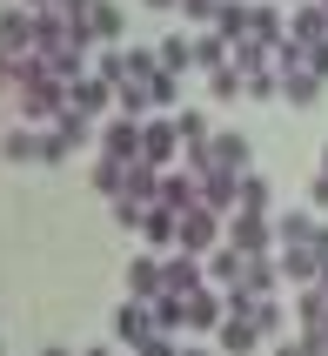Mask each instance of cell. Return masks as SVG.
I'll list each match as a JSON object with an SVG mask.
<instances>
[{
  "label": "cell",
  "instance_id": "28",
  "mask_svg": "<svg viewBox=\"0 0 328 356\" xmlns=\"http://www.w3.org/2000/svg\"><path fill=\"white\" fill-rule=\"evenodd\" d=\"M148 309H155V330H161V337H174V330H188V296H168V289H161V296L148 302Z\"/></svg>",
  "mask_w": 328,
  "mask_h": 356
},
{
  "label": "cell",
  "instance_id": "35",
  "mask_svg": "<svg viewBox=\"0 0 328 356\" xmlns=\"http://www.w3.org/2000/svg\"><path fill=\"white\" fill-rule=\"evenodd\" d=\"M295 316H302V330H309V323H328V296L315 289V282L302 289V296H295Z\"/></svg>",
  "mask_w": 328,
  "mask_h": 356
},
{
  "label": "cell",
  "instance_id": "12",
  "mask_svg": "<svg viewBox=\"0 0 328 356\" xmlns=\"http://www.w3.org/2000/svg\"><path fill=\"white\" fill-rule=\"evenodd\" d=\"M221 316H228V296H221L214 282H201L188 296V330H221Z\"/></svg>",
  "mask_w": 328,
  "mask_h": 356
},
{
  "label": "cell",
  "instance_id": "16",
  "mask_svg": "<svg viewBox=\"0 0 328 356\" xmlns=\"http://www.w3.org/2000/svg\"><path fill=\"white\" fill-rule=\"evenodd\" d=\"M248 34L261 40V47H282V40H288V14H282L275 0H254V20H248Z\"/></svg>",
  "mask_w": 328,
  "mask_h": 356
},
{
  "label": "cell",
  "instance_id": "42",
  "mask_svg": "<svg viewBox=\"0 0 328 356\" xmlns=\"http://www.w3.org/2000/svg\"><path fill=\"white\" fill-rule=\"evenodd\" d=\"M0 95H20V60L0 54Z\"/></svg>",
  "mask_w": 328,
  "mask_h": 356
},
{
  "label": "cell",
  "instance_id": "9",
  "mask_svg": "<svg viewBox=\"0 0 328 356\" xmlns=\"http://www.w3.org/2000/svg\"><path fill=\"white\" fill-rule=\"evenodd\" d=\"M101 155H107V161H141V121L114 115L107 128H101Z\"/></svg>",
  "mask_w": 328,
  "mask_h": 356
},
{
  "label": "cell",
  "instance_id": "27",
  "mask_svg": "<svg viewBox=\"0 0 328 356\" xmlns=\"http://www.w3.org/2000/svg\"><path fill=\"white\" fill-rule=\"evenodd\" d=\"M268 195H275L268 175H254V168H248V175H241V188H234V209H241V216H268Z\"/></svg>",
  "mask_w": 328,
  "mask_h": 356
},
{
  "label": "cell",
  "instance_id": "36",
  "mask_svg": "<svg viewBox=\"0 0 328 356\" xmlns=\"http://www.w3.org/2000/svg\"><path fill=\"white\" fill-rule=\"evenodd\" d=\"M174 128H181V148L208 141V115H194V108H181V115H174Z\"/></svg>",
  "mask_w": 328,
  "mask_h": 356
},
{
  "label": "cell",
  "instance_id": "13",
  "mask_svg": "<svg viewBox=\"0 0 328 356\" xmlns=\"http://www.w3.org/2000/svg\"><path fill=\"white\" fill-rule=\"evenodd\" d=\"M194 202H201V195H194V175H188V168H168V175H161L155 209H168V216H188Z\"/></svg>",
  "mask_w": 328,
  "mask_h": 356
},
{
  "label": "cell",
  "instance_id": "37",
  "mask_svg": "<svg viewBox=\"0 0 328 356\" xmlns=\"http://www.w3.org/2000/svg\"><path fill=\"white\" fill-rule=\"evenodd\" d=\"M148 95H155V108H174V101H181V74H168V67H161V74L148 81Z\"/></svg>",
  "mask_w": 328,
  "mask_h": 356
},
{
  "label": "cell",
  "instance_id": "22",
  "mask_svg": "<svg viewBox=\"0 0 328 356\" xmlns=\"http://www.w3.org/2000/svg\"><path fill=\"white\" fill-rule=\"evenodd\" d=\"M288 40H302V47H309V40H328V7L302 0V7L288 14Z\"/></svg>",
  "mask_w": 328,
  "mask_h": 356
},
{
  "label": "cell",
  "instance_id": "4",
  "mask_svg": "<svg viewBox=\"0 0 328 356\" xmlns=\"http://www.w3.org/2000/svg\"><path fill=\"white\" fill-rule=\"evenodd\" d=\"M221 242H228V249H241V256H268V249H275V216H241V209H234Z\"/></svg>",
  "mask_w": 328,
  "mask_h": 356
},
{
  "label": "cell",
  "instance_id": "45",
  "mask_svg": "<svg viewBox=\"0 0 328 356\" xmlns=\"http://www.w3.org/2000/svg\"><path fill=\"white\" fill-rule=\"evenodd\" d=\"M309 209H328V175H315V181H309Z\"/></svg>",
  "mask_w": 328,
  "mask_h": 356
},
{
  "label": "cell",
  "instance_id": "31",
  "mask_svg": "<svg viewBox=\"0 0 328 356\" xmlns=\"http://www.w3.org/2000/svg\"><path fill=\"white\" fill-rule=\"evenodd\" d=\"M128 168H135V161H107V155H101V161H94V188L114 202L121 188H128Z\"/></svg>",
  "mask_w": 328,
  "mask_h": 356
},
{
  "label": "cell",
  "instance_id": "2",
  "mask_svg": "<svg viewBox=\"0 0 328 356\" xmlns=\"http://www.w3.org/2000/svg\"><path fill=\"white\" fill-rule=\"evenodd\" d=\"M221 236H228V216H214V209H201V202H194L188 216H181V242H174V249L208 262V249H221Z\"/></svg>",
  "mask_w": 328,
  "mask_h": 356
},
{
  "label": "cell",
  "instance_id": "20",
  "mask_svg": "<svg viewBox=\"0 0 328 356\" xmlns=\"http://www.w3.org/2000/svg\"><path fill=\"white\" fill-rule=\"evenodd\" d=\"M275 262H282V276H288V282H302V289H309V282H315V276L328 269V262L315 256V242H302V249H282Z\"/></svg>",
  "mask_w": 328,
  "mask_h": 356
},
{
  "label": "cell",
  "instance_id": "54",
  "mask_svg": "<svg viewBox=\"0 0 328 356\" xmlns=\"http://www.w3.org/2000/svg\"><path fill=\"white\" fill-rule=\"evenodd\" d=\"M315 7H328V0H315Z\"/></svg>",
  "mask_w": 328,
  "mask_h": 356
},
{
  "label": "cell",
  "instance_id": "3",
  "mask_svg": "<svg viewBox=\"0 0 328 356\" xmlns=\"http://www.w3.org/2000/svg\"><path fill=\"white\" fill-rule=\"evenodd\" d=\"M174 155H181V128H174V121H161V115H148V121H141V161L168 175Z\"/></svg>",
  "mask_w": 328,
  "mask_h": 356
},
{
  "label": "cell",
  "instance_id": "14",
  "mask_svg": "<svg viewBox=\"0 0 328 356\" xmlns=\"http://www.w3.org/2000/svg\"><path fill=\"white\" fill-rule=\"evenodd\" d=\"M248 20H254V0H221L208 27H214V34H221V40L234 47V40H248Z\"/></svg>",
  "mask_w": 328,
  "mask_h": 356
},
{
  "label": "cell",
  "instance_id": "55",
  "mask_svg": "<svg viewBox=\"0 0 328 356\" xmlns=\"http://www.w3.org/2000/svg\"><path fill=\"white\" fill-rule=\"evenodd\" d=\"M295 7H302V0H295Z\"/></svg>",
  "mask_w": 328,
  "mask_h": 356
},
{
  "label": "cell",
  "instance_id": "53",
  "mask_svg": "<svg viewBox=\"0 0 328 356\" xmlns=\"http://www.w3.org/2000/svg\"><path fill=\"white\" fill-rule=\"evenodd\" d=\"M181 356H208V350H181Z\"/></svg>",
  "mask_w": 328,
  "mask_h": 356
},
{
  "label": "cell",
  "instance_id": "52",
  "mask_svg": "<svg viewBox=\"0 0 328 356\" xmlns=\"http://www.w3.org/2000/svg\"><path fill=\"white\" fill-rule=\"evenodd\" d=\"M40 356H74V350H40Z\"/></svg>",
  "mask_w": 328,
  "mask_h": 356
},
{
  "label": "cell",
  "instance_id": "39",
  "mask_svg": "<svg viewBox=\"0 0 328 356\" xmlns=\"http://www.w3.org/2000/svg\"><path fill=\"white\" fill-rule=\"evenodd\" d=\"M295 350L302 356H328V323H309V330L295 337Z\"/></svg>",
  "mask_w": 328,
  "mask_h": 356
},
{
  "label": "cell",
  "instance_id": "29",
  "mask_svg": "<svg viewBox=\"0 0 328 356\" xmlns=\"http://www.w3.org/2000/svg\"><path fill=\"white\" fill-rule=\"evenodd\" d=\"M47 128H54V135L67 141V148H80V141H94V121L80 115V108H60V115L47 121Z\"/></svg>",
  "mask_w": 328,
  "mask_h": 356
},
{
  "label": "cell",
  "instance_id": "1",
  "mask_svg": "<svg viewBox=\"0 0 328 356\" xmlns=\"http://www.w3.org/2000/svg\"><path fill=\"white\" fill-rule=\"evenodd\" d=\"M14 108H20L27 128H47V121L67 108V81H60L40 54H27V60H20V95H14Z\"/></svg>",
  "mask_w": 328,
  "mask_h": 356
},
{
  "label": "cell",
  "instance_id": "15",
  "mask_svg": "<svg viewBox=\"0 0 328 356\" xmlns=\"http://www.w3.org/2000/svg\"><path fill=\"white\" fill-rule=\"evenodd\" d=\"M80 27H87V40H101V47H114V40L128 34V14H121L114 0H94V14L80 20Z\"/></svg>",
  "mask_w": 328,
  "mask_h": 356
},
{
  "label": "cell",
  "instance_id": "5",
  "mask_svg": "<svg viewBox=\"0 0 328 356\" xmlns=\"http://www.w3.org/2000/svg\"><path fill=\"white\" fill-rule=\"evenodd\" d=\"M201 282H208V262L201 256H181V249L161 256V289H168V296H194Z\"/></svg>",
  "mask_w": 328,
  "mask_h": 356
},
{
  "label": "cell",
  "instance_id": "25",
  "mask_svg": "<svg viewBox=\"0 0 328 356\" xmlns=\"http://www.w3.org/2000/svg\"><path fill=\"white\" fill-rule=\"evenodd\" d=\"M0 155H7V161H40V128H27V121H14V128L0 135Z\"/></svg>",
  "mask_w": 328,
  "mask_h": 356
},
{
  "label": "cell",
  "instance_id": "34",
  "mask_svg": "<svg viewBox=\"0 0 328 356\" xmlns=\"http://www.w3.org/2000/svg\"><path fill=\"white\" fill-rule=\"evenodd\" d=\"M241 88H248V81H241V67H234V60L221 67V74H208V95H214V101H241Z\"/></svg>",
  "mask_w": 328,
  "mask_h": 356
},
{
  "label": "cell",
  "instance_id": "32",
  "mask_svg": "<svg viewBox=\"0 0 328 356\" xmlns=\"http://www.w3.org/2000/svg\"><path fill=\"white\" fill-rule=\"evenodd\" d=\"M155 54H161V67H168V74H188V67H194V40L168 34V40H161V47H155Z\"/></svg>",
  "mask_w": 328,
  "mask_h": 356
},
{
  "label": "cell",
  "instance_id": "38",
  "mask_svg": "<svg viewBox=\"0 0 328 356\" xmlns=\"http://www.w3.org/2000/svg\"><path fill=\"white\" fill-rule=\"evenodd\" d=\"M241 95H248V101H275V95H282V74H275V67H261V74H248V88H241Z\"/></svg>",
  "mask_w": 328,
  "mask_h": 356
},
{
  "label": "cell",
  "instance_id": "24",
  "mask_svg": "<svg viewBox=\"0 0 328 356\" xmlns=\"http://www.w3.org/2000/svg\"><path fill=\"white\" fill-rule=\"evenodd\" d=\"M282 101H295V108H315V101H322V81H315L309 67H282Z\"/></svg>",
  "mask_w": 328,
  "mask_h": 356
},
{
  "label": "cell",
  "instance_id": "41",
  "mask_svg": "<svg viewBox=\"0 0 328 356\" xmlns=\"http://www.w3.org/2000/svg\"><path fill=\"white\" fill-rule=\"evenodd\" d=\"M67 155H74V148H67L54 128H40V161H67Z\"/></svg>",
  "mask_w": 328,
  "mask_h": 356
},
{
  "label": "cell",
  "instance_id": "7",
  "mask_svg": "<svg viewBox=\"0 0 328 356\" xmlns=\"http://www.w3.org/2000/svg\"><path fill=\"white\" fill-rule=\"evenodd\" d=\"M114 337L128 343V350H141V343H148V337H161V330H155V309L128 296V302H121V309H114Z\"/></svg>",
  "mask_w": 328,
  "mask_h": 356
},
{
  "label": "cell",
  "instance_id": "49",
  "mask_svg": "<svg viewBox=\"0 0 328 356\" xmlns=\"http://www.w3.org/2000/svg\"><path fill=\"white\" fill-rule=\"evenodd\" d=\"M148 7H161V14H168V7H181V0H148Z\"/></svg>",
  "mask_w": 328,
  "mask_h": 356
},
{
  "label": "cell",
  "instance_id": "8",
  "mask_svg": "<svg viewBox=\"0 0 328 356\" xmlns=\"http://www.w3.org/2000/svg\"><path fill=\"white\" fill-rule=\"evenodd\" d=\"M234 188H241V175H228V168L194 175V195H201V209H214V216H234Z\"/></svg>",
  "mask_w": 328,
  "mask_h": 356
},
{
  "label": "cell",
  "instance_id": "43",
  "mask_svg": "<svg viewBox=\"0 0 328 356\" xmlns=\"http://www.w3.org/2000/svg\"><path fill=\"white\" fill-rule=\"evenodd\" d=\"M135 356H181V343H174V337H148Z\"/></svg>",
  "mask_w": 328,
  "mask_h": 356
},
{
  "label": "cell",
  "instance_id": "11",
  "mask_svg": "<svg viewBox=\"0 0 328 356\" xmlns=\"http://www.w3.org/2000/svg\"><path fill=\"white\" fill-rule=\"evenodd\" d=\"M214 343H221V356H254V350H261L268 337H261V330H254L248 316H221V330H214Z\"/></svg>",
  "mask_w": 328,
  "mask_h": 356
},
{
  "label": "cell",
  "instance_id": "50",
  "mask_svg": "<svg viewBox=\"0 0 328 356\" xmlns=\"http://www.w3.org/2000/svg\"><path fill=\"white\" fill-rule=\"evenodd\" d=\"M322 175H328V141H322Z\"/></svg>",
  "mask_w": 328,
  "mask_h": 356
},
{
  "label": "cell",
  "instance_id": "30",
  "mask_svg": "<svg viewBox=\"0 0 328 356\" xmlns=\"http://www.w3.org/2000/svg\"><path fill=\"white\" fill-rule=\"evenodd\" d=\"M234 67H241V81L248 74H261V67H275V47H261V40H234Z\"/></svg>",
  "mask_w": 328,
  "mask_h": 356
},
{
  "label": "cell",
  "instance_id": "51",
  "mask_svg": "<svg viewBox=\"0 0 328 356\" xmlns=\"http://www.w3.org/2000/svg\"><path fill=\"white\" fill-rule=\"evenodd\" d=\"M80 356H114V350H80Z\"/></svg>",
  "mask_w": 328,
  "mask_h": 356
},
{
  "label": "cell",
  "instance_id": "18",
  "mask_svg": "<svg viewBox=\"0 0 328 356\" xmlns=\"http://www.w3.org/2000/svg\"><path fill=\"white\" fill-rule=\"evenodd\" d=\"M241 269H248V256H241V249H228V242H221V249H208V282H214V289H241Z\"/></svg>",
  "mask_w": 328,
  "mask_h": 356
},
{
  "label": "cell",
  "instance_id": "33",
  "mask_svg": "<svg viewBox=\"0 0 328 356\" xmlns=\"http://www.w3.org/2000/svg\"><path fill=\"white\" fill-rule=\"evenodd\" d=\"M94 74L107 81V88H121V81H128V47H101V60H94Z\"/></svg>",
  "mask_w": 328,
  "mask_h": 356
},
{
  "label": "cell",
  "instance_id": "6",
  "mask_svg": "<svg viewBox=\"0 0 328 356\" xmlns=\"http://www.w3.org/2000/svg\"><path fill=\"white\" fill-rule=\"evenodd\" d=\"M0 54H14V60H27L34 54V14H27V7H7V14H0Z\"/></svg>",
  "mask_w": 328,
  "mask_h": 356
},
{
  "label": "cell",
  "instance_id": "47",
  "mask_svg": "<svg viewBox=\"0 0 328 356\" xmlns=\"http://www.w3.org/2000/svg\"><path fill=\"white\" fill-rule=\"evenodd\" d=\"M20 7H27V14H54V0H20Z\"/></svg>",
  "mask_w": 328,
  "mask_h": 356
},
{
  "label": "cell",
  "instance_id": "48",
  "mask_svg": "<svg viewBox=\"0 0 328 356\" xmlns=\"http://www.w3.org/2000/svg\"><path fill=\"white\" fill-rule=\"evenodd\" d=\"M275 356H302V350H295V343H275Z\"/></svg>",
  "mask_w": 328,
  "mask_h": 356
},
{
  "label": "cell",
  "instance_id": "26",
  "mask_svg": "<svg viewBox=\"0 0 328 356\" xmlns=\"http://www.w3.org/2000/svg\"><path fill=\"white\" fill-rule=\"evenodd\" d=\"M141 236H148V249H174V242H181V216L148 209V216H141Z\"/></svg>",
  "mask_w": 328,
  "mask_h": 356
},
{
  "label": "cell",
  "instance_id": "46",
  "mask_svg": "<svg viewBox=\"0 0 328 356\" xmlns=\"http://www.w3.org/2000/svg\"><path fill=\"white\" fill-rule=\"evenodd\" d=\"M315 256L328 262V222H322V229H315Z\"/></svg>",
  "mask_w": 328,
  "mask_h": 356
},
{
  "label": "cell",
  "instance_id": "17",
  "mask_svg": "<svg viewBox=\"0 0 328 356\" xmlns=\"http://www.w3.org/2000/svg\"><path fill=\"white\" fill-rule=\"evenodd\" d=\"M214 168H228V175H248V135H234V128H221V135L208 141Z\"/></svg>",
  "mask_w": 328,
  "mask_h": 356
},
{
  "label": "cell",
  "instance_id": "19",
  "mask_svg": "<svg viewBox=\"0 0 328 356\" xmlns=\"http://www.w3.org/2000/svg\"><path fill=\"white\" fill-rule=\"evenodd\" d=\"M315 229H322V222H315V209H288V216H275V242H282V249L315 242Z\"/></svg>",
  "mask_w": 328,
  "mask_h": 356
},
{
  "label": "cell",
  "instance_id": "21",
  "mask_svg": "<svg viewBox=\"0 0 328 356\" xmlns=\"http://www.w3.org/2000/svg\"><path fill=\"white\" fill-rule=\"evenodd\" d=\"M128 296H135V302H155L161 296V256H135V262H128Z\"/></svg>",
  "mask_w": 328,
  "mask_h": 356
},
{
  "label": "cell",
  "instance_id": "44",
  "mask_svg": "<svg viewBox=\"0 0 328 356\" xmlns=\"http://www.w3.org/2000/svg\"><path fill=\"white\" fill-rule=\"evenodd\" d=\"M54 14H67V20H87V14H94V0H54Z\"/></svg>",
  "mask_w": 328,
  "mask_h": 356
},
{
  "label": "cell",
  "instance_id": "10",
  "mask_svg": "<svg viewBox=\"0 0 328 356\" xmlns=\"http://www.w3.org/2000/svg\"><path fill=\"white\" fill-rule=\"evenodd\" d=\"M67 108H80V115H87V121H101V115H107V108H114V88H107V81H101V74H80L74 88H67Z\"/></svg>",
  "mask_w": 328,
  "mask_h": 356
},
{
  "label": "cell",
  "instance_id": "40",
  "mask_svg": "<svg viewBox=\"0 0 328 356\" xmlns=\"http://www.w3.org/2000/svg\"><path fill=\"white\" fill-rule=\"evenodd\" d=\"M302 67H309L315 81H328V40H309V47H302Z\"/></svg>",
  "mask_w": 328,
  "mask_h": 356
},
{
  "label": "cell",
  "instance_id": "23",
  "mask_svg": "<svg viewBox=\"0 0 328 356\" xmlns=\"http://www.w3.org/2000/svg\"><path fill=\"white\" fill-rule=\"evenodd\" d=\"M228 60H234V47L214 34V27H208V34H194V67H201V74H221Z\"/></svg>",
  "mask_w": 328,
  "mask_h": 356
}]
</instances>
